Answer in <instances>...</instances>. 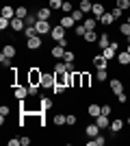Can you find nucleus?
I'll use <instances>...</instances> for the list:
<instances>
[{
	"label": "nucleus",
	"instance_id": "8fccbe9b",
	"mask_svg": "<svg viewBox=\"0 0 130 146\" xmlns=\"http://www.w3.org/2000/svg\"><path fill=\"white\" fill-rule=\"evenodd\" d=\"M22 144V140L20 137H13V140H9V146H20Z\"/></svg>",
	"mask_w": 130,
	"mask_h": 146
},
{
	"label": "nucleus",
	"instance_id": "b1692460",
	"mask_svg": "<svg viewBox=\"0 0 130 146\" xmlns=\"http://www.w3.org/2000/svg\"><path fill=\"white\" fill-rule=\"evenodd\" d=\"M122 129H124V120H113L111 122V131L113 133H119Z\"/></svg>",
	"mask_w": 130,
	"mask_h": 146
},
{
	"label": "nucleus",
	"instance_id": "a18cd8bd",
	"mask_svg": "<svg viewBox=\"0 0 130 146\" xmlns=\"http://www.w3.org/2000/svg\"><path fill=\"white\" fill-rule=\"evenodd\" d=\"M63 59H65V63H74V52H65V57H63Z\"/></svg>",
	"mask_w": 130,
	"mask_h": 146
},
{
	"label": "nucleus",
	"instance_id": "79ce46f5",
	"mask_svg": "<svg viewBox=\"0 0 130 146\" xmlns=\"http://www.w3.org/2000/svg\"><path fill=\"white\" fill-rule=\"evenodd\" d=\"M0 61H2V66H5V68H11V57L0 55Z\"/></svg>",
	"mask_w": 130,
	"mask_h": 146
},
{
	"label": "nucleus",
	"instance_id": "bb28decb",
	"mask_svg": "<svg viewBox=\"0 0 130 146\" xmlns=\"http://www.w3.org/2000/svg\"><path fill=\"white\" fill-rule=\"evenodd\" d=\"M54 124H56V127H61V124H67V116H63V113H56V116H54Z\"/></svg>",
	"mask_w": 130,
	"mask_h": 146
},
{
	"label": "nucleus",
	"instance_id": "1a4fd4ad",
	"mask_svg": "<svg viewBox=\"0 0 130 146\" xmlns=\"http://www.w3.org/2000/svg\"><path fill=\"white\" fill-rule=\"evenodd\" d=\"M11 29L15 31V33H20V31H24V29H26L24 20H22V18H13V20H11Z\"/></svg>",
	"mask_w": 130,
	"mask_h": 146
},
{
	"label": "nucleus",
	"instance_id": "49530a36",
	"mask_svg": "<svg viewBox=\"0 0 130 146\" xmlns=\"http://www.w3.org/2000/svg\"><path fill=\"white\" fill-rule=\"evenodd\" d=\"M95 79H98V81H106V70H98Z\"/></svg>",
	"mask_w": 130,
	"mask_h": 146
},
{
	"label": "nucleus",
	"instance_id": "9d476101",
	"mask_svg": "<svg viewBox=\"0 0 130 146\" xmlns=\"http://www.w3.org/2000/svg\"><path fill=\"white\" fill-rule=\"evenodd\" d=\"M85 133L89 135V137H98V135H100V127L93 122V124H89V127L85 129Z\"/></svg>",
	"mask_w": 130,
	"mask_h": 146
},
{
	"label": "nucleus",
	"instance_id": "e433bc0d",
	"mask_svg": "<svg viewBox=\"0 0 130 146\" xmlns=\"http://www.w3.org/2000/svg\"><path fill=\"white\" fill-rule=\"evenodd\" d=\"M50 107H52V100H50V98H41V109L48 111Z\"/></svg>",
	"mask_w": 130,
	"mask_h": 146
},
{
	"label": "nucleus",
	"instance_id": "7c9ffc66",
	"mask_svg": "<svg viewBox=\"0 0 130 146\" xmlns=\"http://www.w3.org/2000/svg\"><path fill=\"white\" fill-rule=\"evenodd\" d=\"M65 87H67L65 83H59V81H56L54 87H52V92H54V94H63V92H65Z\"/></svg>",
	"mask_w": 130,
	"mask_h": 146
},
{
	"label": "nucleus",
	"instance_id": "f8f14e48",
	"mask_svg": "<svg viewBox=\"0 0 130 146\" xmlns=\"http://www.w3.org/2000/svg\"><path fill=\"white\" fill-rule=\"evenodd\" d=\"M95 124H98L100 129H106L108 124H111V122H108V116H106V113H100V116L95 118Z\"/></svg>",
	"mask_w": 130,
	"mask_h": 146
},
{
	"label": "nucleus",
	"instance_id": "393cba45",
	"mask_svg": "<svg viewBox=\"0 0 130 146\" xmlns=\"http://www.w3.org/2000/svg\"><path fill=\"white\" fill-rule=\"evenodd\" d=\"M50 13H52V9H50V7H46V9H39L37 18H39V20H50Z\"/></svg>",
	"mask_w": 130,
	"mask_h": 146
},
{
	"label": "nucleus",
	"instance_id": "7ed1b4c3",
	"mask_svg": "<svg viewBox=\"0 0 130 146\" xmlns=\"http://www.w3.org/2000/svg\"><path fill=\"white\" fill-rule=\"evenodd\" d=\"M35 29H37V35H46V33H50V31H52V26H50L48 20H37Z\"/></svg>",
	"mask_w": 130,
	"mask_h": 146
},
{
	"label": "nucleus",
	"instance_id": "0eeeda50",
	"mask_svg": "<svg viewBox=\"0 0 130 146\" xmlns=\"http://www.w3.org/2000/svg\"><path fill=\"white\" fill-rule=\"evenodd\" d=\"M26 46H28L31 50H39V48H41V37H39V35L28 37V39H26Z\"/></svg>",
	"mask_w": 130,
	"mask_h": 146
},
{
	"label": "nucleus",
	"instance_id": "6ab92c4d",
	"mask_svg": "<svg viewBox=\"0 0 130 146\" xmlns=\"http://www.w3.org/2000/svg\"><path fill=\"white\" fill-rule=\"evenodd\" d=\"M82 39H85V42H91V44H93V42H98V39H100V35L95 33V31H87Z\"/></svg>",
	"mask_w": 130,
	"mask_h": 146
},
{
	"label": "nucleus",
	"instance_id": "4468645a",
	"mask_svg": "<svg viewBox=\"0 0 130 146\" xmlns=\"http://www.w3.org/2000/svg\"><path fill=\"white\" fill-rule=\"evenodd\" d=\"M87 113H89V116H91V118H98L100 116V113H102V107H100V105H89V109H87Z\"/></svg>",
	"mask_w": 130,
	"mask_h": 146
},
{
	"label": "nucleus",
	"instance_id": "5701e85b",
	"mask_svg": "<svg viewBox=\"0 0 130 146\" xmlns=\"http://www.w3.org/2000/svg\"><path fill=\"white\" fill-rule=\"evenodd\" d=\"M26 96H28V87H15V98L24 100Z\"/></svg>",
	"mask_w": 130,
	"mask_h": 146
},
{
	"label": "nucleus",
	"instance_id": "ddd939ff",
	"mask_svg": "<svg viewBox=\"0 0 130 146\" xmlns=\"http://www.w3.org/2000/svg\"><path fill=\"white\" fill-rule=\"evenodd\" d=\"M104 144H106V137H102V135L89 137V142H87V146H104Z\"/></svg>",
	"mask_w": 130,
	"mask_h": 146
},
{
	"label": "nucleus",
	"instance_id": "c85d7f7f",
	"mask_svg": "<svg viewBox=\"0 0 130 146\" xmlns=\"http://www.w3.org/2000/svg\"><path fill=\"white\" fill-rule=\"evenodd\" d=\"M37 15H26V18H24V24L26 26H35V24H37Z\"/></svg>",
	"mask_w": 130,
	"mask_h": 146
},
{
	"label": "nucleus",
	"instance_id": "dca6fc26",
	"mask_svg": "<svg viewBox=\"0 0 130 146\" xmlns=\"http://www.w3.org/2000/svg\"><path fill=\"white\" fill-rule=\"evenodd\" d=\"M91 13L93 15H95V18H100V15H104V5H102V2H95V5H93V9H91Z\"/></svg>",
	"mask_w": 130,
	"mask_h": 146
},
{
	"label": "nucleus",
	"instance_id": "c9c22d12",
	"mask_svg": "<svg viewBox=\"0 0 130 146\" xmlns=\"http://www.w3.org/2000/svg\"><path fill=\"white\" fill-rule=\"evenodd\" d=\"M9 26H11V20H9V18H0V29L7 31Z\"/></svg>",
	"mask_w": 130,
	"mask_h": 146
},
{
	"label": "nucleus",
	"instance_id": "a19ab883",
	"mask_svg": "<svg viewBox=\"0 0 130 146\" xmlns=\"http://www.w3.org/2000/svg\"><path fill=\"white\" fill-rule=\"evenodd\" d=\"M7 116H9V107H7V105H2V107H0V118H2V122H5Z\"/></svg>",
	"mask_w": 130,
	"mask_h": 146
},
{
	"label": "nucleus",
	"instance_id": "2eb2a0df",
	"mask_svg": "<svg viewBox=\"0 0 130 146\" xmlns=\"http://www.w3.org/2000/svg\"><path fill=\"white\" fill-rule=\"evenodd\" d=\"M111 90H113V94H122V92H124L122 81H119V79H113V81H111Z\"/></svg>",
	"mask_w": 130,
	"mask_h": 146
},
{
	"label": "nucleus",
	"instance_id": "6e6d98bb",
	"mask_svg": "<svg viewBox=\"0 0 130 146\" xmlns=\"http://www.w3.org/2000/svg\"><path fill=\"white\" fill-rule=\"evenodd\" d=\"M31 144V137H22V146H28Z\"/></svg>",
	"mask_w": 130,
	"mask_h": 146
},
{
	"label": "nucleus",
	"instance_id": "ea45409f",
	"mask_svg": "<svg viewBox=\"0 0 130 146\" xmlns=\"http://www.w3.org/2000/svg\"><path fill=\"white\" fill-rule=\"evenodd\" d=\"M63 13H72V2H67V0H63V7H61Z\"/></svg>",
	"mask_w": 130,
	"mask_h": 146
},
{
	"label": "nucleus",
	"instance_id": "052dcab7",
	"mask_svg": "<svg viewBox=\"0 0 130 146\" xmlns=\"http://www.w3.org/2000/svg\"><path fill=\"white\" fill-rule=\"evenodd\" d=\"M128 124H130V118H128Z\"/></svg>",
	"mask_w": 130,
	"mask_h": 146
},
{
	"label": "nucleus",
	"instance_id": "864d4df0",
	"mask_svg": "<svg viewBox=\"0 0 130 146\" xmlns=\"http://www.w3.org/2000/svg\"><path fill=\"white\" fill-rule=\"evenodd\" d=\"M59 46H61V48H67V39H65V37H63V39H59Z\"/></svg>",
	"mask_w": 130,
	"mask_h": 146
},
{
	"label": "nucleus",
	"instance_id": "f257e3e1",
	"mask_svg": "<svg viewBox=\"0 0 130 146\" xmlns=\"http://www.w3.org/2000/svg\"><path fill=\"white\" fill-rule=\"evenodd\" d=\"M41 76H43L41 70L33 68L31 72H28V85H41Z\"/></svg>",
	"mask_w": 130,
	"mask_h": 146
},
{
	"label": "nucleus",
	"instance_id": "58836bf2",
	"mask_svg": "<svg viewBox=\"0 0 130 146\" xmlns=\"http://www.w3.org/2000/svg\"><path fill=\"white\" fill-rule=\"evenodd\" d=\"M117 7L122 11H126V9H130V0H117Z\"/></svg>",
	"mask_w": 130,
	"mask_h": 146
},
{
	"label": "nucleus",
	"instance_id": "473e14b6",
	"mask_svg": "<svg viewBox=\"0 0 130 146\" xmlns=\"http://www.w3.org/2000/svg\"><path fill=\"white\" fill-rule=\"evenodd\" d=\"M74 33H76V35H80V37H85V33H87L85 24H76L74 26Z\"/></svg>",
	"mask_w": 130,
	"mask_h": 146
},
{
	"label": "nucleus",
	"instance_id": "3c124183",
	"mask_svg": "<svg viewBox=\"0 0 130 146\" xmlns=\"http://www.w3.org/2000/svg\"><path fill=\"white\" fill-rule=\"evenodd\" d=\"M111 105H102V113H106V116H108V113H111Z\"/></svg>",
	"mask_w": 130,
	"mask_h": 146
},
{
	"label": "nucleus",
	"instance_id": "c03bdc74",
	"mask_svg": "<svg viewBox=\"0 0 130 146\" xmlns=\"http://www.w3.org/2000/svg\"><path fill=\"white\" fill-rule=\"evenodd\" d=\"M119 31H122V33H124V35L128 37V35H130V24H128V22H124V24H122V29H119Z\"/></svg>",
	"mask_w": 130,
	"mask_h": 146
},
{
	"label": "nucleus",
	"instance_id": "423d86ee",
	"mask_svg": "<svg viewBox=\"0 0 130 146\" xmlns=\"http://www.w3.org/2000/svg\"><path fill=\"white\" fill-rule=\"evenodd\" d=\"M54 83H56L54 72H52V74H43V76H41V87H50V90H52V87H54Z\"/></svg>",
	"mask_w": 130,
	"mask_h": 146
},
{
	"label": "nucleus",
	"instance_id": "37998d69",
	"mask_svg": "<svg viewBox=\"0 0 130 146\" xmlns=\"http://www.w3.org/2000/svg\"><path fill=\"white\" fill-rule=\"evenodd\" d=\"M89 83H91V76L87 72H82V87H89Z\"/></svg>",
	"mask_w": 130,
	"mask_h": 146
},
{
	"label": "nucleus",
	"instance_id": "39448f33",
	"mask_svg": "<svg viewBox=\"0 0 130 146\" xmlns=\"http://www.w3.org/2000/svg\"><path fill=\"white\" fill-rule=\"evenodd\" d=\"M117 48H119V44H117V42H113V44H111V46H106V48H104V50H102V55H104V57H106V59L111 61V59H113V57L117 55V52H115V50H117Z\"/></svg>",
	"mask_w": 130,
	"mask_h": 146
},
{
	"label": "nucleus",
	"instance_id": "20e7f679",
	"mask_svg": "<svg viewBox=\"0 0 130 146\" xmlns=\"http://www.w3.org/2000/svg\"><path fill=\"white\" fill-rule=\"evenodd\" d=\"M50 37H52V39H56V42H59V39H63V37H65V26H61V24L52 26V31H50Z\"/></svg>",
	"mask_w": 130,
	"mask_h": 146
},
{
	"label": "nucleus",
	"instance_id": "2f4dec72",
	"mask_svg": "<svg viewBox=\"0 0 130 146\" xmlns=\"http://www.w3.org/2000/svg\"><path fill=\"white\" fill-rule=\"evenodd\" d=\"M67 72V66H65V63H56L54 66V74H65Z\"/></svg>",
	"mask_w": 130,
	"mask_h": 146
},
{
	"label": "nucleus",
	"instance_id": "4d7b16f0",
	"mask_svg": "<svg viewBox=\"0 0 130 146\" xmlns=\"http://www.w3.org/2000/svg\"><path fill=\"white\" fill-rule=\"evenodd\" d=\"M126 22H128V24H130V15H128V20H126Z\"/></svg>",
	"mask_w": 130,
	"mask_h": 146
},
{
	"label": "nucleus",
	"instance_id": "603ef678",
	"mask_svg": "<svg viewBox=\"0 0 130 146\" xmlns=\"http://www.w3.org/2000/svg\"><path fill=\"white\" fill-rule=\"evenodd\" d=\"M117 100H119V103H126V100H128V96L122 92V94H117Z\"/></svg>",
	"mask_w": 130,
	"mask_h": 146
},
{
	"label": "nucleus",
	"instance_id": "aec40b11",
	"mask_svg": "<svg viewBox=\"0 0 130 146\" xmlns=\"http://www.w3.org/2000/svg\"><path fill=\"white\" fill-rule=\"evenodd\" d=\"M50 52H52V57H54V59H63V57H65V48H61V46H54Z\"/></svg>",
	"mask_w": 130,
	"mask_h": 146
},
{
	"label": "nucleus",
	"instance_id": "72a5a7b5",
	"mask_svg": "<svg viewBox=\"0 0 130 146\" xmlns=\"http://www.w3.org/2000/svg\"><path fill=\"white\" fill-rule=\"evenodd\" d=\"M24 35L26 37H35V35H37V29H35V26H26V29H24Z\"/></svg>",
	"mask_w": 130,
	"mask_h": 146
},
{
	"label": "nucleus",
	"instance_id": "f3484780",
	"mask_svg": "<svg viewBox=\"0 0 130 146\" xmlns=\"http://www.w3.org/2000/svg\"><path fill=\"white\" fill-rule=\"evenodd\" d=\"M78 9H80L82 13H89L93 9V2L91 0H80V5H78Z\"/></svg>",
	"mask_w": 130,
	"mask_h": 146
},
{
	"label": "nucleus",
	"instance_id": "412c9836",
	"mask_svg": "<svg viewBox=\"0 0 130 146\" xmlns=\"http://www.w3.org/2000/svg\"><path fill=\"white\" fill-rule=\"evenodd\" d=\"M117 61L122 63V66H128V63H130V52H128V50H126V52H119Z\"/></svg>",
	"mask_w": 130,
	"mask_h": 146
},
{
	"label": "nucleus",
	"instance_id": "a878e982",
	"mask_svg": "<svg viewBox=\"0 0 130 146\" xmlns=\"http://www.w3.org/2000/svg\"><path fill=\"white\" fill-rule=\"evenodd\" d=\"M98 46L102 50L106 48V46H111V44H108V35H106V33H102V35H100V39H98Z\"/></svg>",
	"mask_w": 130,
	"mask_h": 146
},
{
	"label": "nucleus",
	"instance_id": "4c0bfd02",
	"mask_svg": "<svg viewBox=\"0 0 130 146\" xmlns=\"http://www.w3.org/2000/svg\"><path fill=\"white\" fill-rule=\"evenodd\" d=\"M82 15H85V13H82L80 9H76V11H72V18H74L76 22H80V20H85V18H82Z\"/></svg>",
	"mask_w": 130,
	"mask_h": 146
},
{
	"label": "nucleus",
	"instance_id": "f03ea898",
	"mask_svg": "<svg viewBox=\"0 0 130 146\" xmlns=\"http://www.w3.org/2000/svg\"><path fill=\"white\" fill-rule=\"evenodd\" d=\"M91 63L95 66V70H106V68H108V59H106V57L102 55V52L93 57V59H91Z\"/></svg>",
	"mask_w": 130,
	"mask_h": 146
},
{
	"label": "nucleus",
	"instance_id": "cd10ccee",
	"mask_svg": "<svg viewBox=\"0 0 130 146\" xmlns=\"http://www.w3.org/2000/svg\"><path fill=\"white\" fill-rule=\"evenodd\" d=\"M26 15H28V9H26V7H18V9H15V18H22V20H24Z\"/></svg>",
	"mask_w": 130,
	"mask_h": 146
},
{
	"label": "nucleus",
	"instance_id": "09e8293b",
	"mask_svg": "<svg viewBox=\"0 0 130 146\" xmlns=\"http://www.w3.org/2000/svg\"><path fill=\"white\" fill-rule=\"evenodd\" d=\"M113 18H122V13H124V11H122V9H119V7H115V9H113Z\"/></svg>",
	"mask_w": 130,
	"mask_h": 146
},
{
	"label": "nucleus",
	"instance_id": "13d9d810",
	"mask_svg": "<svg viewBox=\"0 0 130 146\" xmlns=\"http://www.w3.org/2000/svg\"><path fill=\"white\" fill-rule=\"evenodd\" d=\"M126 50H128V52H130V46H128V48H126Z\"/></svg>",
	"mask_w": 130,
	"mask_h": 146
},
{
	"label": "nucleus",
	"instance_id": "9b49d317",
	"mask_svg": "<svg viewBox=\"0 0 130 146\" xmlns=\"http://www.w3.org/2000/svg\"><path fill=\"white\" fill-rule=\"evenodd\" d=\"M98 22H102L104 26H111L113 22H115V18H113V13L108 11V13H104V15H100V18H98Z\"/></svg>",
	"mask_w": 130,
	"mask_h": 146
},
{
	"label": "nucleus",
	"instance_id": "c756f323",
	"mask_svg": "<svg viewBox=\"0 0 130 146\" xmlns=\"http://www.w3.org/2000/svg\"><path fill=\"white\" fill-rule=\"evenodd\" d=\"M2 55H5V57H15V48L9 44V46H5V48H2Z\"/></svg>",
	"mask_w": 130,
	"mask_h": 146
},
{
	"label": "nucleus",
	"instance_id": "f704fd0d",
	"mask_svg": "<svg viewBox=\"0 0 130 146\" xmlns=\"http://www.w3.org/2000/svg\"><path fill=\"white\" fill-rule=\"evenodd\" d=\"M48 7H50V9H61V7H63V0H50Z\"/></svg>",
	"mask_w": 130,
	"mask_h": 146
},
{
	"label": "nucleus",
	"instance_id": "bf43d9fd",
	"mask_svg": "<svg viewBox=\"0 0 130 146\" xmlns=\"http://www.w3.org/2000/svg\"><path fill=\"white\" fill-rule=\"evenodd\" d=\"M128 44H130V35H128Z\"/></svg>",
	"mask_w": 130,
	"mask_h": 146
},
{
	"label": "nucleus",
	"instance_id": "a211bd4d",
	"mask_svg": "<svg viewBox=\"0 0 130 146\" xmlns=\"http://www.w3.org/2000/svg\"><path fill=\"white\" fill-rule=\"evenodd\" d=\"M98 26V18H85V29L87 31H95Z\"/></svg>",
	"mask_w": 130,
	"mask_h": 146
},
{
	"label": "nucleus",
	"instance_id": "de8ad7c7",
	"mask_svg": "<svg viewBox=\"0 0 130 146\" xmlns=\"http://www.w3.org/2000/svg\"><path fill=\"white\" fill-rule=\"evenodd\" d=\"M37 87L39 85H28V96H37Z\"/></svg>",
	"mask_w": 130,
	"mask_h": 146
},
{
	"label": "nucleus",
	"instance_id": "4be33fe9",
	"mask_svg": "<svg viewBox=\"0 0 130 146\" xmlns=\"http://www.w3.org/2000/svg\"><path fill=\"white\" fill-rule=\"evenodd\" d=\"M2 18H9V20H13V18H15V9L7 5L5 9H2Z\"/></svg>",
	"mask_w": 130,
	"mask_h": 146
},
{
	"label": "nucleus",
	"instance_id": "6e6552de",
	"mask_svg": "<svg viewBox=\"0 0 130 146\" xmlns=\"http://www.w3.org/2000/svg\"><path fill=\"white\" fill-rule=\"evenodd\" d=\"M59 24L65 26V29H72V26H76V20L72 18V13H65V18L59 20Z\"/></svg>",
	"mask_w": 130,
	"mask_h": 146
},
{
	"label": "nucleus",
	"instance_id": "5fc2aeb1",
	"mask_svg": "<svg viewBox=\"0 0 130 146\" xmlns=\"http://www.w3.org/2000/svg\"><path fill=\"white\" fill-rule=\"evenodd\" d=\"M76 122H78V120H76V116H67V124H76Z\"/></svg>",
	"mask_w": 130,
	"mask_h": 146
}]
</instances>
